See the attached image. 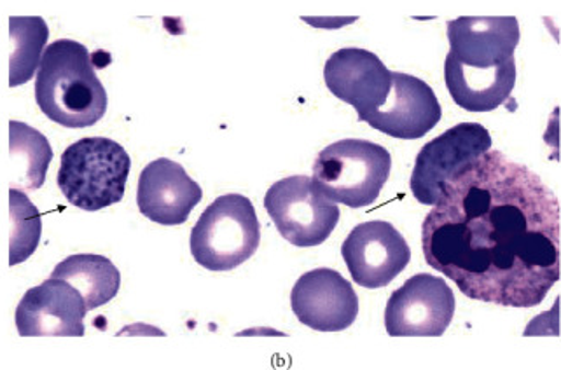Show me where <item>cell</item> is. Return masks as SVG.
Listing matches in <instances>:
<instances>
[{"mask_svg":"<svg viewBox=\"0 0 561 370\" xmlns=\"http://www.w3.org/2000/svg\"><path fill=\"white\" fill-rule=\"evenodd\" d=\"M455 296L443 278L416 275L390 296L385 327L392 337H440L454 322Z\"/></svg>","mask_w":561,"mask_h":370,"instance_id":"cell-8","label":"cell"},{"mask_svg":"<svg viewBox=\"0 0 561 370\" xmlns=\"http://www.w3.org/2000/svg\"><path fill=\"white\" fill-rule=\"evenodd\" d=\"M51 278L67 281L78 289L88 311L113 301L122 287V273L104 255H70L55 267Z\"/></svg>","mask_w":561,"mask_h":370,"instance_id":"cell-17","label":"cell"},{"mask_svg":"<svg viewBox=\"0 0 561 370\" xmlns=\"http://www.w3.org/2000/svg\"><path fill=\"white\" fill-rule=\"evenodd\" d=\"M191 254L208 271H233L257 252L261 226L251 199L220 196L191 231Z\"/></svg>","mask_w":561,"mask_h":370,"instance_id":"cell-5","label":"cell"},{"mask_svg":"<svg viewBox=\"0 0 561 370\" xmlns=\"http://www.w3.org/2000/svg\"><path fill=\"white\" fill-rule=\"evenodd\" d=\"M9 138L14 166L16 170L23 166L20 170L23 175L18 178V184L23 185L26 190L41 189L53 160L48 138L25 123L18 122L9 123Z\"/></svg>","mask_w":561,"mask_h":370,"instance_id":"cell-19","label":"cell"},{"mask_svg":"<svg viewBox=\"0 0 561 370\" xmlns=\"http://www.w3.org/2000/svg\"><path fill=\"white\" fill-rule=\"evenodd\" d=\"M13 55L9 63V86H22L34 78L48 43L49 28L43 18H9Z\"/></svg>","mask_w":561,"mask_h":370,"instance_id":"cell-18","label":"cell"},{"mask_svg":"<svg viewBox=\"0 0 561 370\" xmlns=\"http://www.w3.org/2000/svg\"><path fill=\"white\" fill-rule=\"evenodd\" d=\"M440 114L439 100L427 82L410 73L392 72L389 99L366 123L389 137L416 140L439 125Z\"/></svg>","mask_w":561,"mask_h":370,"instance_id":"cell-13","label":"cell"},{"mask_svg":"<svg viewBox=\"0 0 561 370\" xmlns=\"http://www.w3.org/2000/svg\"><path fill=\"white\" fill-rule=\"evenodd\" d=\"M390 172L392 155L385 147L346 138L331 143L317 155L311 182L329 201L364 208L380 198Z\"/></svg>","mask_w":561,"mask_h":370,"instance_id":"cell-4","label":"cell"},{"mask_svg":"<svg viewBox=\"0 0 561 370\" xmlns=\"http://www.w3.org/2000/svg\"><path fill=\"white\" fill-rule=\"evenodd\" d=\"M352 280L364 289H383L392 284L411 261L407 240L385 220L355 226L342 246Z\"/></svg>","mask_w":561,"mask_h":370,"instance_id":"cell-9","label":"cell"},{"mask_svg":"<svg viewBox=\"0 0 561 370\" xmlns=\"http://www.w3.org/2000/svg\"><path fill=\"white\" fill-rule=\"evenodd\" d=\"M128 152L111 138H81L61 155L58 187L73 207L99 211L125 198Z\"/></svg>","mask_w":561,"mask_h":370,"instance_id":"cell-3","label":"cell"},{"mask_svg":"<svg viewBox=\"0 0 561 370\" xmlns=\"http://www.w3.org/2000/svg\"><path fill=\"white\" fill-rule=\"evenodd\" d=\"M9 208H11V248H9V266L25 263L37 250L43 233L41 213L34 203L26 198L25 193L11 187L9 190Z\"/></svg>","mask_w":561,"mask_h":370,"instance_id":"cell-20","label":"cell"},{"mask_svg":"<svg viewBox=\"0 0 561 370\" xmlns=\"http://www.w3.org/2000/svg\"><path fill=\"white\" fill-rule=\"evenodd\" d=\"M516 60L495 69H469L446 57L445 82L458 107L469 113H490L510 102L516 84Z\"/></svg>","mask_w":561,"mask_h":370,"instance_id":"cell-16","label":"cell"},{"mask_svg":"<svg viewBox=\"0 0 561 370\" xmlns=\"http://www.w3.org/2000/svg\"><path fill=\"white\" fill-rule=\"evenodd\" d=\"M264 208L278 233L301 248L328 242L340 222L336 203L324 198L305 175L275 182L264 196Z\"/></svg>","mask_w":561,"mask_h":370,"instance_id":"cell-6","label":"cell"},{"mask_svg":"<svg viewBox=\"0 0 561 370\" xmlns=\"http://www.w3.org/2000/svg\"><path fill=\"white\" fill-rule=\"evenodd\" d=\"M290 307L299 322L319 332H342L354 325L358 298L351 281L340 273L320 267L294 285Z\"/></svg>","mask_w":561,"mask_h":370,"instance_id":"cell-10","label":"cell"},{"mask_svg":"<svg viewBox=\"0 0 561 370\" xmlns=\"http://www.w3.org/2000/svg\"><path fill=\"white\" fill-rule=\"evenodd\" d=\"M446 57L469 69L489 70L514 60L519 43L518 18H458L446 25Z\"/></svg>","mask_w":561,"mask_h":370,"instance_id":"cell-14","label":"cell"},{"mask_svg":"<svg viewBox=\"0 0 561 370\" xmlns=\"http://www.w3.org/2000/svg\"><path fill=\"white\" fill-rule=\"evenodd\" d=\"M35 102L44 116L70 129L90 128L107 113V91L90 51L78 41L49 44L41 58Z\"/></svg>","mask_w":561,"mask_h":370,"instance_id":"cell-2","label":"cell"},{"mask_svg":"<svg viewBox=\"0 0 561 370\" xmlns=\"http://www.w3.org/2000/svg\"><path fill=\"white\" fill-rule=\"evenodd\" d=\"M87 302L78 289L58 278L28 290L16 308L22 337H82Z\"/></svg>","mask_w":561,"mask_h":370,"instance_id":"cell-11","label":"cell"},{"mask_svg":"<svg viewBox=\"0 0 561 370\" xmlns=\"http://www.w3.org/2000/svg\"><path fill=\"white\" fill-rule=\"evenodd\" d=\"M492 149L489 129L462 123L423 146L411 175V193L422 205L434 207L451 178Z\"/></svg>","mask_w":561,"mask_h":370,"instance_id":"cell-7","label":"cell"},{"mask_svg":"<svg viewBox=\"0 0 561 370\" xmlns=\"http://www.w3.org/2000/svg\"><path fill=\"white\" fill-rule=\"evenodd\" d=\"M325 84L336 99L357 111L358 122H366L389 99L392 72L375 53L345 48L329 57Z\"/></svg>","mask_w":561,"mask_h":370,"instance_id":"cell-12","label":"cell"},{"mask_svg":"<svg viewBox=\"0 0 561 370\" xmlns=\"http://www.w3.org/2000/svg\"><path fill=\"white\" fill-rule=\"evenodd\" d=\"M204 198L182 164L160 158L140 173L137 203L144 217L161 226H182Z\"/></svg>","mask_w":561,"mask_h":370,"instance_id":"cell-15","label":"cell"},{"mask_svg":"<svg viewBox=\"0 0 561 370\" xmlns=\"http://www.w3.org/2000/svg\"><path fill=\"white\" fill-rule=\"evenodd\" d=\"M422 248L472 301L539 307L561 276L560 199L525 164L484 152L446 184Z\"/></svg>","mask_w":561,"mask_h":370,"instance_id":"cell-1","label":"cell"}]
</instances>
